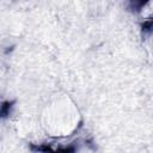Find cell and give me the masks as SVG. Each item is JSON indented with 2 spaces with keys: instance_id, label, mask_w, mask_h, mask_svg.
Returning a JSON list of instances; mask_svg holds the SVG:
<instances>
[{
  "instance_id": "obj_1",
  "label": "cell",
  "mask_w": 153,
  "mask_h": 153,
  "mask_svg": "<svg viewBox=\"0 0 153 153\" xmlns=\"http://www.w3.org/2000/svg\"><path fill=\"white\" fill-rule=\"evenodd\" d=\"M41 127L51 137H67L78 130L81 115L76 103L65 92H55L45 100L39 114Z\"/></svg>"
}]
</instances>
